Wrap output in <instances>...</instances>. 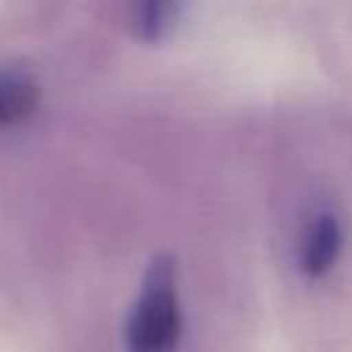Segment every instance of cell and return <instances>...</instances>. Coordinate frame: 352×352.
I'll list each match as a JSON object with an SVG mask.
<instances>
[{
	"instance_id": "obj_2",
	"label": "cell",
	"mask_w": 352,
	"mask_h": 352,
	"mask_svg": "<svg viewBox=\"0 0 352 352\" xmlns=\"http://www.w3.org/2000/svg\"><path fill=\"white\" fill-rule=\"evenodd\" d=\"M344 248V223L330 209H316L300 231L297 261L308 275H324Z\"/></svg>"
},
{
	"instance_id": "obj_3",
	"label": "cell",
	"mask_w": 352,
	"mask_h": 352,
	"mask_svg": "<svg viewBox=\"0 0 352 352\" xmlns=\"http://www.w3.org/2000/svg\"><path fill=\"white\" fill-rule=\"evenodd\" d=\"M38 96V82L28 69L0 66V126H11L33 116Z\"/></svg>"
},
{
	"instance_id": "obj_1",
	"label": "cell",
	"mask_w": 352,
	"mask_h": 352,
	"mask_svg": "<svg viewBox=\"0 0 352 352\" xmlns=\"http://www.w3.org/2000/svg\"><path fill=\"white\" fill-rule=\"evenodd\" d=\"M129 352H173L182 338V305L176 270L168 258L148 267L126 319Z\"/></svg>"
},
{
	"instance_id": "obj_4",
	"label": "cell",
	"mask_w": 352,
	"mask_h": 352,
	"mask_svg": "<svg viewBox=\"0 0 352 352\" xmlns=\"http://www.w3.org/2000/svg\"><path fill=\"white\" fill-rule=\"evenodd\" d=\"M176 8L165 6V3H154V6H140L138 16H135V28L140 30V36H157L168 28V19Z\"/></svg>"
}]
</instances>
